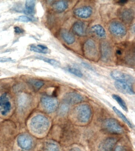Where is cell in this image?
I'll return each instance as SVG.
<instances>
[{
  "label": "cell",
  "mask_w": 135,
  "mask_h": 151,
  "mask_svg": "<svg viewBox=\"0 0 135 151\" xmlns=\"http://www.w3.org/2000/svg\"><path fill=\"white\" fill-rule=\"evenodd\" d=\"M66 70L71 74H72L79 78H82L83 76L82 72L78 68L74 67H67L66 68Z\"/></svg>",
  "instance_id": "cell-27"
},
{
  "label": "cell",
  "mask_w": 135,
  "mask_h": 151,
  "mask_svg": "<svg viewBox=\"0 0 135 151\" xmlns=\"http://www.w3.org/2000/svg\"><path fill=\"white\" fill-rule=\"evenodd\" d=\"M91 30L99 37H106V31L104 27L100 24H96L92 26L91 28Z\"/></svg>",
  "instance_id": "cell-20"
},
{
  "label": "cell",
  "mask_w": 135,
  "mask_h": 151,
  "mask_svg": "<svg viewBox=\"0 0 135 151\" xmlns=\"http://www.w3.org/2000/svg\"><path fill=\"white\" fill-rule=\"evenodd\" d=\"M73 32L79 36H84L86 35V29L85 23L81 21L74 22L72 27Z\"/></svg>",
  "instance_id": "cell-16"
},
{
  "label": "cell",
  "mask_w": 135,
  "mask_h": 151,
  "mask_svg": "<svg viewBox=\"0 0 135 151\" xmlns=\"http://www.w3.org/2000/svg\"><path fill=\"white\" fill-rule=\"evenodd\" d=\"M100 52L103 61L107 62L111 60L112 55V49L108 42L103 41L101 43Z\"/></svg>",
  "instance_id": "cell-9"
},
{
  "label": "cell",
  "mask_w": 135,
  "mask_h": 151,
  "mask_svg": "<svg viewBox=\"0 0 135 151\" xmlns=\"http://www.w3.org/2000/svg\"><path fill=\"white\" fill-rule=\"evenodd\" d=\"M11 104L7 93L0 96V112L3 116L7 115L11 110Z\"/></svg>",
  "instance_id": "cell-11"
},
{
  "label": "cell",
  "mask_w": 135,
  "mask_h": 151,
  "mask_svg": "<svg viewBox=\"0 0 135 151\" xmlns=\"http://www.w3.org/2000/svg\"><path fill=\"white\" fill-rule=\"evenodd\" d=\"M29 98L27 96L22 95L18 98V104L21 108H25L29 104Z\"/></svg>",
  "instance_id": "cell-25"
},
{
  "label": "cell",
  "mask_w": 135,
  "mask_h": 151,
  "mask_svg": "<svg viewBox=\"0 0 135 151\" xmlns=\"http://www.w3.org/2000/svg\"><path fill=\"white\" fill-rule=\"evenodd\" d=\"M93 13V9L90 6H84L77 8L74 11V14L77 17L82 19L90 17Z\"/></svg>",
  "instance_id": "cell-13"
},
{
  "label": "cell",
  "mask_w": 135,
  "mask_h": 151,
  "mask_svg": "<svg viewBox=\"0 0 135 151\" xmlns=\"http://www.w3.org/2000/svg\"><path fill=\"white\" fill-rule=\"evenodd\" d=\"M37 47H39V48L42 50H49L48 47H46L45 46L43 45H37Z\"/></svg>",
  "instance_id": "cell-35"
},
{
  "label": "cell",
  "mask_w": 135,
  "mask_h": 151,
  "mask_svg": "<svg viewBox=\"0 0 135 151\" xmlns=\"http://www.w3.org/2000/svg\"><path fill=\"white\" fill-rule=\"evenodd\" d=\"M36 58L39 59V60H42V61H44L45 62L47 63L50 64L52 65V66H54V67H59L61 65V64L58 61L54 60V59L45 58L44 57L41 56V55H37L36 57Z\"/></svg>",
  "instance_id": "cell-22"
},
{
  "label": "cell",
  "mask_w": 135,
  "mask_h": 151,
  "mask_svg": "<svg viewBox=\"0 0 135 151\" xmlns=\"http://www.w3.org/2000/svg\"><path fill=\"white\" fill-rule=\"evenodd\" d=\"M69 151H82L78 147H74L71 149Z\"/></svg>",
  "instance_id": "cell-36"
},
{
  "label": "cell",
  "mask_w": 135,
  "mask_h": 151,
  "mask_svg": "<svg viewBox=\"0 0 135 151\" xmlns=\"http://www.w3.org/2000/svg\"><path fill=\"white\" fill-rule=\"evenodd\" d=\"M13 60L11 58L7 57H0V62L4 63L13 61Z\"/></svg>",
  "instance_id": "cell-32"
},
{
  "label": "cell",
  "mask_w": 135,
  "mask_h": 151,
  "mask_svg": "<svg viewBox=\"0 0 135 151\" xmlns=\"http://www.w3.org/2000/svg\"><path fill=\"white\" fill-rule=\"evenodd\" d=\"M68 2L65 1H55L52 4L53 9L56 12L62 13L68 8Z\"/></svg>",
  "instance_id": "cell-18"
},
{
  "label": "cell",
  "mask_w": 135,
  "mask_h": 151,
  "mask_svg": "<svg viewBox=\"0 0 135 151\" xmlns=\"http://www.w3.org/2000/svg\"><path fill=\"white\" fill-rule=\"evenodd\" d=\"M83 99L81 94L75 92H70L65 94L63 100L64 103L70 105L80 103Z\"/></svg>",
  "instance_id": "cell-8"
},
{
  "label": "cell",
  "mask_w": 135,
  "mask_h": 151,
  "mask_svg": "<svg viewBox=\"0 0 135 151\" xmlns=\"http://www.w3.org/2000/svg\"><path fill=\"white\" fill-rule=\"evenodd\" d=\"M41 103L44 110L49 113L55 111L58 106V101L56 98L47 96L41 98Z\"/></svg>",
  "instance_id": "cell-4"
},
{
  "label": "cell",
  "mask_w": 135,
  "mask_h": 151,
  "mask_svg": "<svg viewBox=\"0 0 135 151\" xmlns=\"http://www.w3.org/2000/svg\"><path fill=\"white\" fill-rule=\"evenodd\" d=\"M114 85L116 89L121 93L129 95H134V91L132 87L129 84L116 81L115 82Z\"/></svg>",
  "instance_id": "cell-14"
},
{
  "label": "cell",
  "mask_w": 135,
  "mask_h": 151,
  "mask_svg": "<svg viewBox=\"0 0 135 151\" xmlns=\"http://www.w3.org/2000/svg\"><path fill=\"white\" fill-rule=\"evenodd\" d=\"M111 34L117 37H123L126 34L127 30L125 26L118 21H112L109 27Z\"/></svg>",
  "instance_id": "cell-5"
},
{
  "label": "cell",
  "mask_w": 135,
  "mask_h": 151,
  "mask_svg": "<svg viewBox=\"0 0 135 151\" xmlns=\"http://www.w3.org/2000/svg\"><path fill=\"white\" fill-rule=\"evenodd\" d=\"M60 34L63 40L67 44H72L75 42V38L74 35L67 29H61L60 32Z\"/></svg>",
  "instance_id": "cell-17"
},
{
  "label": "cell",
  "mask_w": 135,
  "mask_h": 151,
  "mask_svg": "<svg viewBox=\"0 0 135 151\" xmlns=\"http://www.w3.org/2000/svg\"><path fill=\"white\" fill-rule=\"evenodd\" d=\"M116 53H117V54L118 55H122V52L120 50H117V52H116Z\"/></svg>",
  "instance_id": "cell-38"
},
{
  "label": "cell",
  "mask_w": 135,
  "mask_h": 151,
  "mask_svg": "<svg viewBox=\"0 0 135 151\" xmlns=\"http://www.w3.org/2000/svg\"><path fill=\"white\" fill-rule=\"evenodd\" d=\"M102 127L106 132L114 134H120L124 130L121 125L115 119L110 118L103 122Z\"/></svg>",
  "instance_id": "cell-3"
},
{
  "label": "cell",
  "mask_w": 135,
  "mask_h": 151,
  "mask_svg": "<svg viewBox=\"0 0 135 151\" xmlns=\"http://www.w3.org/2000/svg\"><path fill=\"white\" fill-rule=\"evenodd\" d=\"M117 141V139L114 137L104 139L98 146V151H112Z\"/></svg>",
  "instance_id": "cell-12"
},
{
  "label": "cell",
  "mask_w": 135,
  "mask_h": 151,
  "mask_svg": "<svg viewBox=\"0 0 135 151\" xmlns=\"http://www.w3.org/2000/svg\"><path fill=\"white\" fill-rule=\"evenodd\" d=\"M134 14L132 9L130 8H125L121 11L119 14V17L121 19L126 23H130L134 19Z\"/></svg>",
  "instance_id": "cell-15"
},
{
  "label": "cell",
  "mask_w": 135,
  "mask_h": 151,
  "mask_svg": "<svg viewBox=\"0 0 135 151\" xmlns=\"http://www.w3.org/2000/svg\"><path fill=\"white\" fill-rule=\"evenodd\" d=\"M112 98L118 103V104L125 111L128 112V109L126 103L120 96L117 94H113L112 95Z\"/></svg>",
  "instance_id": "cell-23"
},
{
  "label": "cell",
  "mask_w": 135,
  "mask_h": 151,
  "mask_svg": "<svg viewBox=\"0 0 135 151\" xmlns=\"http://www.w3.org/2000/svg\"><path fill=\"white\" fill-rule=\"evenodd\" d=\"M81 64L85 68H87V69L89 70H90L94 71V68L89 64L88 63H87L82 62L81 63Z\"/></svg>",
  "instance_id": "cell-31"
},
{
  "label": "cell",
  "mask_w": 135,
  "mask_h": 151,
  "mask_svg": "<svg viewBox=\"0 0 135 151\" xmlns=\"http://www.w3.org/2000/svg\"><path fill=\"white\" fill-rule=\"evenodd\" d=\"M50 126V121L48 118L38 114L32 118L30 122V127L31 131L38 134L45 133Z\"/></svg>",
  "instance_id": "cell-1"
},
{
  "label": "cell",
  "mask_w": 135,
  "mask_h": 151,
  "mask_svg": "<svg viewBox=\"0 0 135 151\" xmlns=\"http://www.w3.org/2000/svg\"><path fill=\"white\" fill-rule=\"evenodd\" d=\"M35 4L36 1L34 0H28L26 1L24 13L28 15H34L35 14Z\"/></svg>",
  "instance_id": "cell-19"
},
{
  "label": "cell",
  "mask_w": 135,
  "mask_h": 151,
  "mask_svg": "<svg viewBox=\"0 0 135 151\" xmlns=\"http://www.w3.org/2000/svg\"><path fill=\"white\" fill-rule=\"evenodd\" d=\"M45 151H61L60 147L56 144L54 142L47 143L45 148Z\"/></svg>",
  "instance_id": "cell-26"
},
{
  "label": "cell",
  "mask_w": 135,
  "mask_h": 151,
  "mask_svg": "<svg viewBox=\"0 0 135 151\" xmlns=\"http://www.w3.org/2000/svg\"><path fill=\"white\" fill-rule=\"evenodd\" d=\"M84 52L85 55L90 58H94L98 55V50L94 41L92 40H88L84 44Z\"/></svg>",
  "instance_id": "cell-7"
},
{
  "label": "cell",
  "mask_w": 135,
  "mask_h": 151,
  "mask_svg": "<svg viewBox=\"0 0 135 151\" xmlns=\"http://www.w3.org/2000/svg\"><path fill=\"white\" fill-rule=\"evenodd\" d=\"M74 113L78 122L81 123H86L90 119L92 111L88 105L81 104L75 109Z\"/></svg>",
  "instance_id": "cell-2"
},
{
  "label": "cell",
  "mask_w": 135,
  "mask_h": 151,
  "mask_svg": "<svg viewBox=\"0 0 135 151\" xmlns=\"http://www.w3.org/2000/svg\"><path fill=\"white\" fill-rule=\"evenodd\" d=\"M112 109H113L115 113L120 118V119L123 120L124 123L126 124H127L128 125V126L129 127H130V128H133V126L132 124L131 123V122L129 121L128 119L126 117V116L120 111L118 109L116 108L115 106L112 107Z\"/></svg>",
  "instance_id": "cell-21"
},
{
  "label": "cell",
  "mask_w": 135,
  "mask_h": 151,
  "mask_svg": "<svg viewBox=\"0 0 135 151\" xmlns=\"http://www.w3.org/2000/svg\"><path fill=\"white\" fill-rule=\"evenodd\" d=\"M15 29V32L16 34H22L23 32V30L22 29H21L19 27H16L14 28Z\"/></svg>",
  "instance_id": "cell-33"
},
{
  "label": "cell",
  "mask_w": 135,
  "mask_h": 151,
  "mask_svg": "<svg viewBox=\"0 0 135 151\" xmlns=\"http://www.w3.org/2000/svg\"><path fill=\"white\" fill-rule=\"evenodd\" d=\"M18 146L21 148L29 150L33 147V141L31 137L27 134H21L17 139Z\"/></svg>",
  "instance_id": "cell-10"
},
{
  "label": "cell",
  "mask_w": 135,
  "mask_h": 151,
  "mask_svg": "<svg viewBox=\"0 0 135 151\" xmlns=\"http://www.w3.org/2000/svg\"><path fill=\"white\" fill-rule=\"evenodd\" d=\"M69 110V105L64 103L60 106L59 113L61 116L67 114Z\"/></svg>",
  "instance_id": "cell-28"
},
{
  "label": "cell",
  "mask_w": 135,
  "mask_h": 151,
  "mask_svg": "<svg viewBox=\"0 0 135 151\" xmlns=\"http://www.w3.org/2000/svg\"><path fill=\"white\" fill-rule=\"evenodd\" d=\"M128 2L127 1H118V3L120 4H124Z\"/></svg>",
  "instance_id": "cell-37"
},
{
  "label": "cell",
  "mask_w": 135,
  "mask_h": 151,
  "mask_svg": "<svg viewBox=\"0 0 135 151\" xmlns=\"http://www.w3.org/2000/svg\"><path fill=\"white\" fill-rule=\"evenodd\" d=\"M114 151H126V149L123 146H118L115 148Z\"/></svg>",
  "instance_id": "cell-34"
},
{
  "label": "cell",
  "mask_w": 135,
  "mask_h": 151,
  "mask_svg": "<svg viewBox=\"0 0 135 151\" xmlns=\"http://www.w3.org/2000/svg\"><path fill=\"white\" fill-rule=\"evenodd\" d=\"M112 78L116 81L126 83L129 84H132L134 82V78L132 76L120 71L113 70L110 74Z\"/></svg>",
  "instance_id": "cell-6"
},
{
  "label": "cell",
  "mask_w": 135,
  "mask_h": 151,
  "mask_svg": "<svg viewBox=\"0 0 135 151\" xmlns=\"http://www.w3.org/2000/svg\"><path fill=\"white\" fill-rule=\"evenodd\" d=\"M30 50L33 52H36L42 53V54H47L49 52V50H44L39 48V47H36L34 45H32L31 46Z\"/></svg>",
  "instance_id": "cell-29"
},
{
  "label": "cell",
  "mask_w": 135,
  "mask_h": 151,
  "mask_svg": "<svg viewBox=\"0 0 135 151\" xmlns=\"http://www.w3.org/2000/svg\"><path fill=\"white\" fill-rule=\"evenodd\" d=\"M28 83L33 88L37 90L40 89L44 85L43 81L36 79H30L28 81Z\"/></svg>",
  "instance_id": "cell-24"
},
{
  "label": "cell",
  "mask_w": 135,
  "mask_h": 151,
  "mask_svg": "<svg viewBox=\"0 0 135 151\" xmlns=\"http://www.w3.org/2000/svg\"><path fill=\"white\" fill-rule=\"evenodd\" d=\"M17 21L19 22H28L32 21V19L26 16H20L18 17L16 19Z\"/></svg>",
  "instance_id": "cell-30"
}]
</instances>
